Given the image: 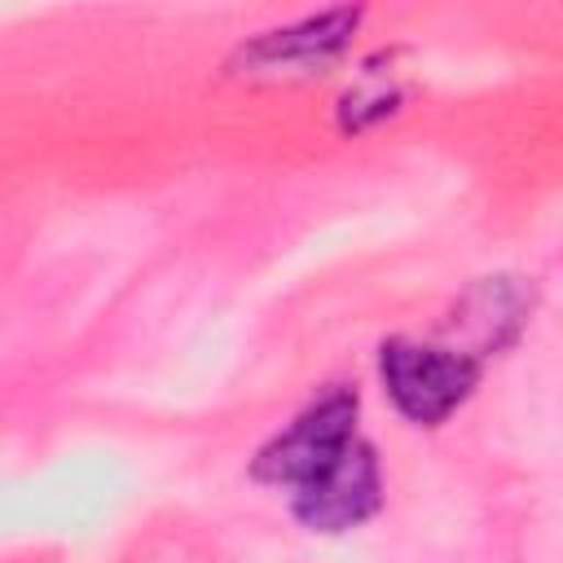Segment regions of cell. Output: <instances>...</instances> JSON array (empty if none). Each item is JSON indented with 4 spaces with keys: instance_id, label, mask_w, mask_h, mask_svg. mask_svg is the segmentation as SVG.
I'll use <instances>...</instances> for the list:
<instances>
[{
    "instance_id": "277c9868",
    "label": "cell",
    "mask_w": 563,
    "mask_h": 563,
    "mask_svg": "<svg viewBox=\"0 0 563 563\" xmlns=\"http://www.w3.org/2000/svg\"><path fill=\"white\" fill-rule=\"evenodd\" d=\"M383 506V471L369 440H352L321 475L290 493V510L312 532H347Z\"/></svg>"
},
{
    "instance_id": "6da1fadb",
    "label": "cell",
    "mask_w": 563,
    "mask_h": 563,
    "mask_svg": "<svg viewBox=\"0 0 563 563\" xmlns=\"http://www.w3.org/2000/svg\"><path fill=\"white\" fill-rule=\"evenodd\" d=\"M378 374H383V387H387L391 405L409 422L435 427L475 391V383L484 374V361L471 356L466 347L418 343V339L396 334L378 347Z\"/></svg>"
},
{
    "instance_id": "7a4b0ae2",
    "label": "cell",
    "mask_w": 563,
    "mask_h": 563,
    "mask_svg": "<svg viewBox=\"0 0 563 563\" xmlns=\"http://www.w3.org/2000/svg\"><path fill=\"white\" fill-rule=\"evenodd\" d=\"M356 391L352 387H330L321 391L308 409L295 413V422L286 431H277L251 462V475L260 484H277V488H299L312 475H321L352 440H356Z\"/></svg>"
},
{
    "instance_id": "3957f363",
    "label": "cell",
    "mask_w": 563,
    "mask_h": 563,
    "mask_svg": "<svg viewBox=\"0 0 563 563\" xmlns=\"http://www.w3.org/2000/svg\"><path fill=\"white\" fill-rule=\"evenodd\" d=\"M361 22V9L339 4L325 13H312L295 26H277L242 44L229 62L233 75L246 79H312L325 75L352 44V31Z\"/></svg>"
}]
</instances>
